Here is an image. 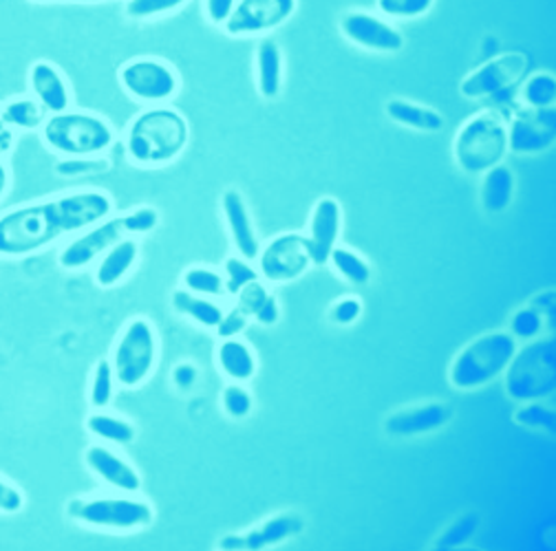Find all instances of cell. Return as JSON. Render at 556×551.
Listing matches in <instances>:
<instances>
[{
  "label": "cell",
  "mask_w": 556,
  "mask_h": 551,
  "mask_svg": "<svg viewBox=\"0 0 556 551\" xmlns=\"http://www.w3.org/2000/svg\"><path fill=\"white\" fill-rule=\"evenodd\" d=\"M139 260V243L135 236H126L117 241L113 247H109L98 260L93 269L96 285L102 290L117 287L126 276L135 269Z\"/></svg>",
  "instance_id": "cell-22"
},
{
  "label": "cell",
  "mask_w": 556,
  "mask_h": 551,
  "mask_svg": "<svg viewBox=\"0 0 556 551\" xmlns=\"http://www.w3.org/2000/svg\"><path fill=\"white\" fill-rule=\"evenodd\" d=\"M384 113L391 121L410 128V130H420V132H440L444 128V117L431 106L425 104H415L402 98H393L387 102Z\"/></svg>",
  "instance_id": "cell-25"
},
{
  "label": "cell",
  "mask_w": 556,
  "mask_h": 551,
  "mask_svg": "<svg viewBox=\"0 0 556 551\" xmlns=\"http://www.w3.org/2000/svg\"><path fill=\"white\" fill-rule=\"evenodd\" d=\"M199 380V371L194 364L190 362H179L175 369H173V384L179 388V390H190Z\"/></svg>",
  "instance_id": "cell-49"
},
{
  "label": "cell",
  "mask_w": 556,
  "mask_h": 551,
  "mask_svg": "<svg viewBox=\"0 0 556 551\" xmlns=\"http://www.w3.org/2000/svg\"><path fill=\"white\" fill-rule=\"evenodd\" d=\"M515 424L526 431H532V433L554 435L556 433V412L552 406L543 403V399L526 401L515 412Z\"/></svg>",
  "instance_id": "cell-31"
},
{
  "label": "cell",
  "mask_w": 556,
  "mask_h": 551,
  "mask_svg": "<svg viewBox=\"0 0 556 551\" xmlns=\"http://www.w3.org/2000/svg\"><path fill=\"white\" fill-rule=\"evenodd\" d=\"M481 177H483L479 185L481 208L489 215L506 213L515 198V188H517L513 168L502 162L491 170H485Z\"/></svg>",
  "instance_id": "cell-24"
},
{
  "label": "cell",
  "mask_w": 556,
  "mask_h": 551,
  "mask_svg": "<svg viewBox=\"0 0 556 551\" xmlns=\"http://www.w3.org/2000/svg\"><path fill=\"white\" fill-rule=\"evenodd\" d=\"M258 279V271L252 267V260L235 254L226 258V294H239L248 283Z\"/></svg>",
  "instance_id": "cell-38"
},
{
  "label": "cell",
  "mask_w": 556,
  "mask_h": 551,
  "mask_svg": "<svg viewBox=\"0 0 556 551\" xmlns=\"http://www.w3.org/2000/svg\"><path fill=\"white\" fill-rule=\"evenodd\" d=\"M66 516L91 529L128 534L151 527L155 510L149 501L135 497H93L74 499L66 505Z\"/></svg>",
  "instance_id": "cell-9"
},
{
  "label": "cell",
  "mask_w": 556,
  "mask_h": 551,
  "mask_svg": "<svg viewBox=\"0 0 556 551\" xmlns=\"http://www.w3.org/2000/svg\"><path fill=\"white\" fill-rule=\"evenodd\" d=\"M85 428L91 437L111 446H128L137 435L135 426L128 420L111 415V412H104V410L91 412L85 422Z\"/></svg>",
  "instance_id": "cell-28"
},
{
  "label": "cell",
  "mask_w": 556,
  "mask_h": 551,
  "mask_svg": "<svg viewBox=\"0 0 556 551\" xmlns=\"http://www.w3.org/2000/svg\"><path fill=\"white\" fill-rule=\"evenodd\" d=\"M217 362L226 377L245 384L256 375V356L239 337H226L217 349Z\"/></svg>",
  "instance_id": "cell-26"
},
{
  "label": "cell",
  "mask_w": 556,
  "mask_h": 551,
  "mask_svg": "<svg viewBox=\"0 0 556 551\" xmlns=\"http://www.w3.org/2000/svg\"><path fill=\"white\" fill-rule=\"evenodd\" d=\"M528 307H532L534 311H539V313L545 318L547 313L556 311V292H554V290H545V292L536 294V296L530 300Z\"/></svg>",
  "instance_id": "cell-50"
},
{
  "label": "cell",
  "mask_w": 556,
  "mask_h": 551,
  "mask_svg": "<svg viewBox=\"0 0 556 551\" xmlns=\"http://www.w3.org/2000/svg\"><path fill=\"white\" fill-rule=\"evenodd\" d=\"M299 10V0H237L222 27L230 38L265 36L283 27Z\"/></svg>",
  "instance_id": "cell-13"
},
{
  "label": "cell",
  "mask_w": 556,
  "mask_h": 551,
  "mask_svg": "<svg viewBox=\"0 0 556 551\" xmlns=\"http://www.w3.org/2000/svg\"><path fill=\"white\" fill-rule=\"evenodd\" d=\"M363 316V303L356 296H344L340 300H336L329 309V320L338 326H350L354 322H358Z\"/></svg>",
  "instance_id": "cell-42"
},
{
  "label": "cell",
  "mask_w": 556,
  "mask_h": 551,
  "mask_svg": "<svg viewBox=\"0 0 556 551\" xmlns=\"http://www.w3.org/2000/svg\"><path fill=\"white\" fill-rule=\"evenodd\" d=\"M338 27L344 40H350L352 44L365 51L397 53L404 47L402 31L387 18L371 12H361V10L346 12L340 16Z\"/></svg>",
  "instance_id": "cell-15"
},
{
  "label": "cell",
  "mask_w": 556,
  "mask_h": 551,
  "mask_svg": "<svg viewBox=\"0 0 556 551\" xmlns=\"http://www.w3.org/2000/svg\"><path fill=\"white\" fill-rule=\"evenodd\" d=\"M519 100L530 108H549L556 102V80L552 74L541 72L526 78L519 89Z\"/></svg>",
  "instance_id": "cell-33"
},
{
  "label": "cell",
  "mask_w": 556,
  "mask_h": 551,
  "mask_svg": "<svg viewBox=\"0 0 556 551\" xmlns=\"http://www.w3.org/2000/svg\"><path fill=\"white\" fill-rule=\"evenodd\" d=\"M267 296H269L267 285H265L261 279H256V281L248 283V285L237 294V307H239L245 316L252 318L254 311L261 307V303H263Z\"/></svg>",
  "instance_id": "cell-44"
},
{
  "label": "cell",
  "mask_w": 556,
  "mask_h": 551,
  "mask_svg": "<svg viewBox=\"0 0 556 551\" xmlns=\"http://www.w3.org/2000/svg\"><path fill=\"white\" fill-rule=\"evenodd\" d=\"M222 406H224L228 418L245 420L250 412L254 410V397H252V393L243 384L232 382L222 393Z\"/></svg>",
  "instance_id": "cell-39"
},
{
  "label": "cell",
  "mask_w": 556,
  "mask_h": 551,
  "mask_svg": "<svg viewBox=\"0 0 556 551\" xmlns=\"http://www.w3.org/2000/svg\"><path fill=\"white\" fill-rule=\"evenodd\" d=\"M305 529V521L294 514V512H283L276 514L271 518H265L263 523H258L256 527H252L245 534H230L226 538H222L219 547L222 549H250V551H258V549H267L274 544H281L294 536H299Z\"/></svg>",
  "instance_id": "cell-20"
},
{
  "label": "cell",
  "mask_w": 556,
  "mask_h": 551,
  "mask_svg": "<svg viewBox=\"0 0 556 551\" xmlns=\"http://www.w3.org/2000/svg\"><path fill=\"white\" fill-rule=\"evenodd\" d=\"M0 111H3L8 124L18 132H38L49 115L31 95H16L0 102Z\"/></svg>",
  "instance_id": "cell-29"
},
{
  "label": "cell",
  "mask_w": 556,
  "mask_h": 551,
  "mask_svg": "<svg viewBox=\"0 0 556 551\" xmlns=\"http://www.w3.org/2000/svg\"><path fill=\"white\" fill-rule=\"evenodd\" d=\"M479 525H481L479 514H475V512L462 514L457 521H453V523L438 536L435 549H438V551H448V549H459V547L468 544V542L475 538Z\"/></svg>",
  "instance_id": "cell-36"
},
{
  "label": "cell",
  "mask_w": 556,
  "mask_h": 551,
  "mask_svg": "<svg viewBox=\"0 0 556 551\" xmlns=\"http://www.w3.org/2000/svg\"><path fill=\"white\" fill-rule=\"evenodd\" d=\"M34 5H60V3H113V0H29Z\"/></svg>",
  "instance_id": "cell-52"
},
{
  "label": "cell",
  "mask_w": 556,
  "mask_h": 551,
  "mask_svg": "<svg viewBox=\"0 0 556 551\" xmlns=\"http://www.w3.org/2000/svg\"><path fill=\"white\" fill-rule=\"evenodd\" d=\"M190 126L186 117L166 106H149L137 113L124 134L128 159L139 168H162L177 162L188 149Z\"/></svg>",
  "instance_id": "cell-2"
},
{
  "label": "cell",
  "mask_w": 556,
  "mask_h": 551,
  "mask_svg": "<svg viewBox=\"0 0 556 551\" xmlns=\"http://www.w3.org/2000/svg\"><path fill=\"white\" fill-rule=\"evenodd\" d=\"M117 82L128 98L147 106L168 104L181 87L175 66L151 55H139L124 62L117 72Z\"/></svg>",
  "instance_id": "cell-10"
},
{
  "label": "cell",
  "mask_w": 556,
  "mask_h": 551,
  "mask_svg": "<svg viewBox=\"0 0 556 551\" xmlns=\"http://www.w3.org/2000/svg\"><path fill=\"white\" fill-rule=\"evenodd\" d=\"M170 305L179 316L190 318L203 329H217L224 318V309L217 303L207 300L205 296H197L188 290H175L170 296Z\"/></svg>",
  "instance_id": "cell-27"
},
{
  "label": "cell",
  "mask_w": 556,
  "mask_h": 551,
  "mask_svg": "<svg viewBox=\"0 0 556 551\" xmlns=\"http://www.w3.org/2000/svg\"><path fill=\"white\" fill-rule=\"evenodd\" d=\"M261 326H274V324H278V320H281V307H278V300L269 294L263 303H261V307L254 311V316H252Z\"/></svg>",
  "instance_id": "cell-48"
},
{
  "label": "cell",
  "mask_w": 556,
  "mask_h": 551,
  "mask_svg": "<svg viewBox=\"0 0 556 551\" xmlns=\"http://www.w3.org/2000/svg\"><path fill=\"white\" fill-rule=\"evenodd\" d=\"M85 465L111 490H117L122 495H137L142 490V476H139L137 467L111 446L91 444L85 450Z\"/></svg>",
  "instance_id": "cell-17"
},
{
  "label": "cell",
  "mask_w": 556,
  "mask_h": 551,
  "mask_svg": "<svg viewBox=\"0 0 556 551\" xmlns=\"http://www.w3.org/2000/svg\"><path fill=\"white\" fill-rule=\"evenodd\" d=\"M435 5V0H376L378 14L382 18L415 21L427 16Z\"/></svg>",
  "instance_id": "cell-37"
},
{
  "label": "cell",
  "mask_w": 556,
  "mask_h": 551,
  "mask_svg": "<svg viewBox=\"0 0 556 551\" xmlns=\"http://www.w3.org/2000/svg\"><path fill=\"white\" fill-rule=\"evenodd\" d=\"M256 265L258 279L271 285H286L303 279V276L314 267V260L305 234L286 232L261 245Z\"/></svg>",
  "instance_id": "cell-11"
},
{
  "label": "cell",
  "mask_w": 556,
  "mask_h": 551,
  "mask_svg": "<svg viewBox=\"0 0 556 551\" xmlns=\"http://www.w3.org/2000/svg\"><path fill=\"white\" fill-rule=\"evenodd\" d=\"M14 177H12V168L5 159H0V203H3L12 190Z\"/></svg>",
  "instance_id": "cell-51"
},
{
  "label": "cell",
  "mask_w": 556,
  "mask_h": 551,
  "mask_svg": "<svg viewBox=\"0 0 556 551\" xmlns=\"http://www.w3.org/2000/svg\"><path fill=\"white\" fill-rule=\"evenodd\" d=\"M18 144V130L8 124L3 117V111H0V159H5L16 151Z\"/></svg>",
  "instance_id": "cell-47"
},
{
  "label": "cell",
  "mask_w": 556,
  "mask_h": 551,
  "mask_svg": "<svg viewBox=\"0 0 556 551\" xmlns=\"http://www.w3.org/2000/svg\"><path fill=\"white\" fill-rule=\"evenodd\" d=\"M504 390L517 401L547 399L556 393V339L534 337L519 347L504 371Z\"/></svg>",
  "instance_id": "cell-7"
},
{
  "label": "cell",
  "mask_w": 556,
  "mask_h": 551,
  "mask_svg": "<svg viewBox=\"0 0 556 551\" xmlns=\"http://www.w3.org/2000/svg\"><path fill=\"white\" fill-rule=\"evenodd\" d=\"M115 203L100 188H83L29 201L0 213V258H27L72 239L113 215Z\"/></svg>",
  "instance_id": "cell-1"
},
{
  "label": "cell",
  "mask_w": 556,
  "mask_h": 551,
  "mask_svg": "<svg viewBox=\"0 0 556 551\" xmlns=\"http://www.w3.org/2000/svg\"><path fill=\"white\" fill-rule=\"evenodd\" d=\"M237 0H203V14L207 23L215 27H224L230 14L235 12Z\"/></svg>",
  "instance_id": "cell-45"
},
{
  "label": "cell",
  "mask_w": 556,
  "mask_h": 551,
  "mask_svg": "<svg viewBox=\"0 0 556 551\" xmlns=\"http://www.w3.org/2000/svg\"><path fill=\"white\" fill-rule=\"evenodd\" d=\"M160 226V213L151 205L128 210L124 215H109L96 226L78 232L58 254V265L64 271H80L93 265L109 247L126 236L151 234Z\"/></svg>",
  "instance_id": "cell-3"
},
{
  "label": "cell",
  "mask_w": 556,
  "mask_h": 551,
  "mask_svg": "<svg viewBox=\"0 0 556 551\" xmlns=\"http://www.w3.org/2000/svg\"><path fill=\"white\" fill-rule=\"evenodd\" d=\"M543 322H545V318L539 311H534L532 307H523V309L515 311V316L510 320V333L517 339H534L541 335Z\"/></svg>",
  "instance_id": "cell-41"
},
{
  "label": "cell",
  "mask_w": 556,
  "mask_h": 551,
  "mask_svg": "<svg viewBox=\"0 0 556 551\" xmlns=\"http://www.w3.org/2000/svg\"><path fill=\"white\" fill-rule=\"evenodd\" d=\"M327 265L333 267V271L352 285H369L371 281V265L367 262L365 256L350 247H340L336 245L329 254Z\"/></svg>",
  "instance_id": "cell-30"
},
{
  "label": "cell",
  "mask_w": 556,
  "mask_h": 551,
  "mask_svg": "<svg viewBox=\"0 0 556 551\" xmlns=\"http://www.w3.org/2000/svg\"><path fill=\"white\" fill-rule=\"evenodd\" d=\"M453 408L444 401H427L402 408L387 418L384 431L389 437H420L451 424Z\"/></svg>",
  "instance_id": "cell-18"
},
{
  "label": "cell",
  "mask_w": 556,
  "mask_h": 551,
  "mask_svg": "<svg viewBox=\"0 0 556 551\" xmlns=\"http://www.w3.org/2000/svg\"><path fill=\"white\" fill-rule=\"evenodd\" d=\"M184 285L188 292L205 298H217L226 294L224 276L207 267H190L184 271Z\"/></svg>",
  "instance_id": "cell-35"
},
{
  "label": "cell",
  "mask_w": 556,
  "mask_h": 551,
  "mask_svg": "<svg viewBox=\"0 0 556 551\" xmlns=\"http://www.w3.org/2000/svg\"><path fill=\"white\" fill-rule=\"evenodd\" d=\"M519 339L510 331H489L470 339L453 358L448 382L457 390H477L497 382L508 369Z\"/></svg>",
  "instance_id": "cell-5"
},
{
  "label": "cell",
  "mask_w": 556,
  "mask_h": 551,
  "mask_svg": "<svg viewBox=\"0 0 556 551\" xmlns=\"http://www.w3.org/2000/svg\"><path fill=\"white\" fill-rule=\"evenodd\" d=\"M342 230V205L336 196H320L314 203L309 230L305 234L307 247L316 265H327L331 249L338 245Z\"/></svg>",
  "instance_id": "cell-19"
},
{
  "label": "cell",
  "mask_w": 556,
  "mask_h": 551,
  "mask_svg": "<svg viewBox=\"0 0 556 551\" xmlns=\"http://www.w3.org/2000/svg\"><path fill=\"white\" fill-rule=\"evenodd\" d=\"M222 215L230 234V241L237 249L239 256H243L245 260H256L258 249H261V241L258 234L254 230V221L250 215L248 203L243 198V194L235 188L226 190L222 196Z\"/></svg>",
  "instance_id": "cell-21"
},
{
  "label": "cell",
  "mask_w": 556,
  "mask_h": 551,
  "mask_svg": "<svg viewBox=\"0 0 556 551\" xmlns=\"http://www.w3.org/2000/svg\"><path fill=\"white\" fill-rule=\"evenodd\" d=\"M190 0H124V16L137 23L170 16L184 10Z\"/></svg>",
  "instance_id": "cell-32"
},
{
  "label": "cell",
  "mask_w": 556,
  "mask_h": 551,
  "mask_svg": "<svg viewBox=\"0 0 556 551\" xmlns=\"http://www.w3.org/2000/svg\"><path fill=\"white\" fill-rule=\"evenodd\" d=\"M160 358V337L151 320L132 318L115 339L111 354V367L115 373V382L122 388H139L144 386Z\"/></svg>",
  "instance_id": "cell-8"
},
{
  "label": "cell",
  "mask_w": 556,
  "mask_h": 551,
  "mask_svg": "<svg viewBox=\"0 0 556 551\" xmlns=\"http://www.w3.org/2000/svg\"><path fill=\"white\" fill-rule=\"evenodd\" d=\"M248 320H250V316H245L237 305L226 313L224 311V318H222V322L217 324V331H219V335L226 339V337H239L243 331H245V326H248Z\"/></svg>",
  "instance_id": "cell-46"
},
{
  "label": "cell",
  "mask_w": 556,
  "mask_h": 551,
  "mask_svg": "<svg viewBox=\"0 0 556 551\" xmlns=\"http://www.w3.org/2000/svg\"><path fill=\"white\" fill-rule=\"evenodd\" d=\"M508 153V121L489 108L466 119L453 140V159L462 172L483 175Z\"/></svg>",
  "instance_id": "cell-6"
},
{
  "label": "cell",
  "mask_w": 556,
  "mask_h": 551,
  "mask_svg": "<svg viewBox=\"0 0 556 551\" xmlns=\"http://www.w3.org/2000/svg\"><path fill=\"white\" fill-rule=\"evenodd\" d=\"M256 89L263 100H276L283 91V49L274 38L265 36L256 44Z\"/></svg>",
  "instance_id": "cell-23"
},
{
  "label": "cell",
  "mask_w": 556,
  "mask_h": 551,
  "mask_svg": "<svg viewBox=\"0 0 556 551\" xmlns=\"http://www.w3.org/2000/svg\"><path fill=\"white\" fill-rule=\"evenodd\" d=\"M25 505H27L25 492L16 484H12V480L0 476V514L3 516L21 514Z\"/></svg>",
  "instance_id": "cell-43"
},
{
  "label": "cell",
  "mask_w": 556,
  "mask_h": 551,
  "mask_svg": "<svg viewBox=\"0 0 556 551\" xmlns=\"http://www.w3.org/2000/svg\"><path fill=\"white\" fill-rule=\"evenodd\" d=\"M40 140L58 157H102L115 144V130L102 115L74 111L47 115Z\"/></svg>",
  "instance_id": "cell-4"
},
{
  "label": "cell",
  "mask_w": 556,
  "mask_h": 551,
  "mask_svg": "<svg viewBox=\"0 0 556 551\" xmlns=\"http://www.w3.org/2000/svg\"><path fill=\"white\" fill-rule=\"evenodd\" d=\"M556 140V113L549 108L523 106L508 121V153L539 155L554 146Z\"/></svg>",
  "instance_id": "cell-14"
},
{
  "label": "cell",
  "mask_w": 556,
  "mask_h": 551,
  "mask_svg": "<svg viewBox=\"0 0 556 551\" xmlns=\"http://www.w3.org/2000/svg\"><path fill=\"white\" fill-rule=\"evenodd\" d=\"M528 74V55L523 51H506L479 64L462 85L459 93L466 100H489L510 93Z\"/></svg>",
  "instance_id": "cell-12"
},
{
  "label": "cell",
  "mask_w": 556,
  "mask_h": 551,
  "mask_svg": "<svg viewBox=\"0 0 556 551\" xmlns=\"http://www.w3.org/2000/svg\"><path fill=\"white\" fill-rule=\"evenodd\" d=\"M109 168V162L104 157H62L55 164V172L60 177H87L96 175Z\"/></svg>",
  "instance_id": "cell-40"
},
{
  "label": "cell",
  "mask_w": 556,
  "mask_h": 551,
  "mask_svg": "<svg viewBox=\"0 0 556 551\" xmlns=\"http://www.w3.org/2000/svg\"><path fill=\"white\" fill-rule=\"evenodd\" d=\"M27 91L49 115L64 113L74 106L72 85L51 60H36L29 64Z\"/></svg>",
  "instance_id": "cell-16"
},
{
  "label": "cell",
  "mask_w": 556,
  "mask_h": 551,
  "mask_svg": "<svg viewBox=\"0 0 556 551\" xmlns=\"http://www.w3.org/2000/svg\"><path fill=\"white\" fill-rule=\"evenodd\" d=\"M115 373H113V367H111V360L109 358H102L98 360V364L93 367V373H91V384H89V403L96 408V410H104L111 406L113 397H115Z\"/></svg>",
  "instance_id": "cell-34"
}]
</instances>
